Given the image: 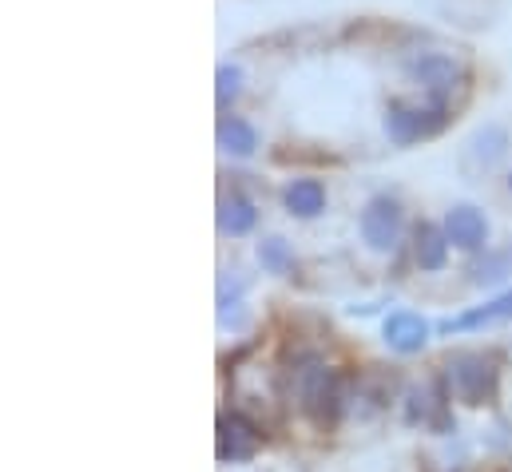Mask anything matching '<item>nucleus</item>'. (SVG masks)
<instances>
[{"label": "nucleus", "instance_id": "nucleus-1", "mask_svg": "<svg viewBox=\"0 0 512 472\" xmlns=\"http://www.w3.org/2000/svg\"><path fill=\"white\" fill-rule=\"evenodd\" d=\"M286 393L298 405V413L310 417L314 425H334L338 413H342V405H346L342 377L326 361H318V357L294 361V369L286 373Z\"/></svg>", "mask_w": 512, "mask_h": 472}, {"label": "nucleus", "instance_id": "nucleus-2", "mask_svg": "<svg viewBox=\"0 0 512 472\" xmlns=\"http://www.w3.org/2000/svg\"><path fill=\"white\" fill-rule=\"evenodd\" d=\"M497 385H501V365L497 357L477 354V350H457L445 357V393L461 405H489L497 401Z\"/></svg>", "mask_w": 512, "mask_h": 472}, {"label": "nucleus", "instance_id": "nucleus-3", "mask_svg": "<svg viewBox=\"0 0 512 472\" xmlns=\"http://www.w3.org/2000/svg\"><path fill=\"white\" fill-rule=\"evenodd\" d=\"M401 68H405L409 84H417L425 92V100H433V104H449L453 92H461L465 80H469L465 64L457 56H449V52H417Z\"/></svg>", "mask_w": 512, "mask_h": 472}, {"label": "nucleus", "instance_id": "nucleus-4", "mask_svg": "<svg viewBox=\"0 0 512 472\" xmlns=\"http://www.w3.org/2000/svg\"><path fill=\"white\" fill-rule=\"evenodd\" d=\"M449 104H405V100H389L385 104V135L397 143V147H413L421 139H433L449 127Z\"/></svg>", "mask_w": 512, "mask_h": 472}, {"label": "nucleus", "instance_id": "nucleus-5", "mask_svg": "<svg viewBox=\"0 0 512 472\" xmlns=\"http://www.w3.org/2000/svg\"><path fill=\"white\" fill-rule=\"evenodd\" d=\"M358 231H362V242L374 250V254H393L397 242H401V231H405V211L397 199L389 195H374L362 215H358Z\"/></svg>", "mask_w": 512, "mask_h": 472}, {"label": "nucleus", "instance_id": "nucleus-6", "mask_svg": "<svg viewBox=\"0 0 512 472\" xmlns=\"http://www.w3.org/2000/svg\"><path fill=\"white\" fill-rule=\"evenodd\" d=\"M266 433L258 429L247 413H223L219 417V461H255V453L262 449Z\"/></svg>", "mask_w": 512, "mask_h": 472}, {"label": "nucleus", "instance_id": "nucleus-7", "mask_svg": "<svg viewBox=\"0 0 512 472\" xmlns=\"http://www.w3.org/2000/svg\"><path fill=\"white\" fill-rule=\"evenodd\" d=\"M445 235L457 250L465 254H477L485 242H489V219L485 211H477L473 203H457L449 215H445Z\"/></svg>", "mask_w": 512, "mask_h": 472}, {"label": "nucleus", "instance_id": "nucleus-8", "mask_svg": "<svg viewBox=\"0 0 512 472\" xmlns=\"http://www.w3.org/2000/svg\"><path fill=\"white\" fill-rule=\"evenodd\" d=\"M509 155V131L501 123H485L473 131V139L465 143V167L469 171H493L501 167Z\"/></svg>", "mask_w": 512, "mask_h": 472}, {"label": "nucleus", "instance_id": "nucleus-9", "mask_svg": "<svg viewBox=\"0 0 512 472\" xmlns=\"http://www.w3.org/2000/svg\"><path fill=\"white\" fill-rule=\"evenodd\" d=\"M382 338L385 346L397 350V354H421L425 342H429V326H425V318H417L409 310H397V314L385 318Z\"/></svg>", "mask_w": 512, "mask_h": 472}, {"label": "nucleus", "instance_id": "nucleus-10", "mask_svg": "<svg viewBox=\"0 0 512 472\" xmlns=\"http://www.w3.org/2000/svg\"><path fill=\"white\" fill-rule=\"evenodd\" d=\"M449 246H453V242L445 235V227H437V223H417V227H413V262H417L425 274L445 270Z\"/></svg>", "mask_w": 512, "mask_h": 472}, {"label": "nucleus", "instance_id": "nucleus-11", "mask_svg": "<svg viewBox=\"0 0 512 472\" xmlns=\"http://www.w3.org/2000/svg\"><path fill=\"white\" fill-rule=\"evenodd\" d=\"M282 207L294 215V219H318L326 211V183L322 179H290L286 191H282Z\"/></svg>", "mask_w": 512, "mask_h": 472}, {"label": "nucleus", "instance_id": "nucleus-12", "mask_svg": "<svg viewBox=\"0 0 512 472\" xmlns=\"http://www.w3.org/2000/svg\"><path fill=\"white\" fill-rule=\"evenodd\" d=\"M509 318H512V290H505L501 298H493V302H485V306H477V310H469L461 318L441 322V334H465V330H481V326L509 322Z\"/></svg>", "mask_w": 512, "mask_h": 472}, {"label": "nucleus", "instance_id": "nucleus-13", "mask_svg": "<svg viewBox=\"0 0 512 472\" xmlns=\"http://www.w3.org/2000/svg\"><path fill=\"white\" fill-rule=\"evenodd\" d=\"M255 227H258V207L247 195L231 191V195L219 199V231H223V235L243 238V235H251Z\"/></svg>", "mask_w": 512, "mask_h": 472}, {"label": "nucleus", "instance_id": "nucleus-14", "mask_svg": "<svg viewBox=\"0 0 512 472\" xmlns=\"http://www.w3.org/2000/svg\"><path fill=\"white\" fill-rule=\"evenodd\" d=\"M219 151L223 155H235V159H251L258 151V131L251 119L243 116H223L219 119Z\"/></svg>", "mask_w": 512, "mask_h": 472}, {"label": "nucleus", "instance_id": "nucleus-15", "mask_svg": "<svg viewBox=\"0 0 512 472\" xmlns=\"http://www.w3.org/2000/svg\"><path fill=\"white\" fill-rule=\"evenodd\" d=\"M512 274V246H501V250H489L481 262H473L469 278L473 286H497Z\"/></svg>", "mask_w": 512, "mask_h": 472}, {"label": "nucleus", "instance_id": "nucleus-16", "mask_svg": "<svg viewBox=\"0 0 512 472\" xmlns=\"http://www.w3.org/2000/svg\"><path fill=\"white\" fill-rule=\"evenodd\" d=\"M258 262H262V270L266 274H294V266H298V258H294V250H290V242L278 235L262 238L258 242Z\"/></svg>", "mask_w": 512, "mask_h": 472}, {"label": "nucleus", "instance_id": "nucleus-17", "mask_svg": "<svg viewBox=\"0 0 512 472\" xmlns=\"http://www.w3.org/2000/svg\"><path fill=\"white\" fill-rule=\"evenodd\" d=\"M239 96H243V68L239 64H219V72H215V104L227 112Z\"/></svg>", "mask_w": 512, "mask_h": 472}, {"label": "nucleus", "instance_id": "nucleus-18", "mask_svg": "<svg viewBox=\"0 0 512 472\" xmlns=\"http://www.w3.org/2000/svg\"><path fill=\"white\" fill-rule=\"evenodd\" d=\"M509 195H512V171H509Z\"/></svg>", "mask_w": 512, "mask_h": 472}]
</instances>
